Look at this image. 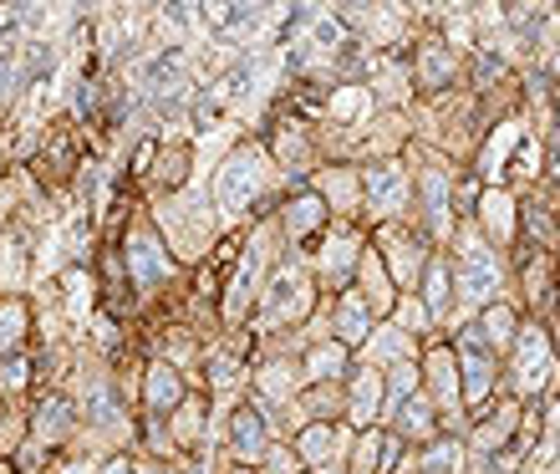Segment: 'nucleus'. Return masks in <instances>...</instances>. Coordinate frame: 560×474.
Listing matches in <instances>:
<instances>
[{"label": "nucleus", "mask_w": 560, "mask_h": 474, "mask_svg": "<svg viewBox=\"0 0 560 474\" xmlns=\"http://www.w3.org/2000/svg\"><path fill=\"white\" fill-rule=\"evenodd\" d=\"M72 429H77V408L61 398V393L42 398L26 418V433H31V444L36 449H61L67 439H72Z\"/></svg>", "instance_id": "f257e3e1"}, {"label": "nucleus", "mask_w": 560, "mask_h": 474, "mask_svg": "<svg viewBox=\"0 0 560 474\" xmlns=\"http://www.w3.org/2000/svg\"><path fill=\"white\" fill-rule=\"evenodd\" d=\"M122 261H128V281H133L138 291H153V286L168 281V270H174V261H168V251L159 245V235H148V230H138V235L122 245Z\"/></svg>", "instance_id": "f03ea898"}, {"label": "nucleus", "mask_w": 560, "mask_h": 474, "mask_svg": "<svg viewBox=\"0 0 560 474\" xmlns=\"http://www.w3.org/2000/svg\"><path fill=\"white\" fill-rule=\"evenodd\" d=\"M178 398H184L178 372L168 368V362H153V368H148V383H143V408L153 418H163V414H174L178 408Z\"/></svg>", "instance_id": "7ed1b4c3"}, {"label": "nucleus", "mask_w": 560, "mask_h": 474, "mask_svg": "<svg viewBox=\"0 0 560 474\" xmlns=\"http://www.w3.org/2000/svg\"><path fill=\"white\" fill-rule=\"evenodd\" d=\"M26 326H31V312L21 297H0V357H15L26 347Z\"/></svg>", "instance_id": "20e7f679"}, {"label": "nucleus", "mask_w": 560, "mask_h": 474, "mask_svg": "<svg viewBox=\"0 0 560 474\" xmlns=\"http://www.w3.org/2000/svg\"><path fill=\"white\" fill-rule=\"evenodd\" d=\"M230 439H235V449L240 454H250V460L255 454H266V424H260V414H255V408H240Z\"/></svg>", "instance_id": "39448f33"}, {"label": "nucleus", "mask_w": 560, "mask_h": 474, "mask_svg": "<svg viewBox=\"0 0 560 474\" xmlns=\"http://www.w3.org/2000/svg\"><path fill=\"white\" fill-rule=\"evenodd\" d=\"M21 88H26V82H21V61H15L11 51H0V113L15 103V92Z\"/></svg>", "instance_id": "423d86ee"}, {"label": "nucleus", "mask_w": 560, "mask_h": 474, "mask_svg": "<svg viewBox=\"0 0 560 474\" xmlns=\"http://www.w3.org/2000/svg\"><path fill=\"white\" fill-rule=\"evenodd\" d=\"M103 474H133V464H128V460L118 454V460H107V464H103Z\"/></svg>", "instance_id": "0eeeda50"}, {"label": "nucleus", "mask_w": 560, "mask_h": 474, "mask_svg": "<svg viewBox=\"0 0 560 474\" xmlns=\"http://www.w3.org/2000/svg\"><path fill=\"white\" fill-rule=\"evenodd\" d=\"M153 474H159V470H153Z\"/></svg>", "instance_id": "6e6552de"}]
</instances>
